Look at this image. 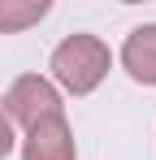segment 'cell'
<instances>
[{
  "label": "cell",
  "instance_id": "obj_6",
  "mask_svg": "<svg viewBox=\"0 0 156 160\" xmlns=\"http://www.w3.org/2000/svg\"><path fill=\"white\" fill-rule=\"evenodd\" d=\"M13 152V126H9V112H4V100H0V160Z\"/></svg>",
  "mask_w": 156,
  "mask_h": 160
},
{
  "label": "cell",
  "instance_id": "obj_3",
  "mask_svg": "<svg viewBox=\"0 0 156 160\" xmlns=\"http://www.w3.org/2000/svg\"><path fill=\"white\" fill-rule=\"evenodd\" d=\"M22 160H74V134L65 126V117H52V121L30 126Z\"/></svg>",
  "mask_w": 156,
  "mask_h": 160
},
{
  "label": "cell",
  "instance_id": "obj_5",
  "mask_svg": "<svg viewBox=\"0 0 156 160\" xmlns=\"http://www.w3.org/2000/svg\"><path fill=\"white\" fill-rule=\"evenodd\" d=\"M44 13H48V0H0V30L4 35L26 30V26H35Z\"/></svg>",
  "mask_w": 156,
  "mask_h": 160
},
{
  "label": "cell",
  "instance_id": "obj_4",
  "mask_svg": "<svg viewBox=\"0 0 156 160\" xmlns=\"http://www.w3.org/2000/svg\"><path fill=\"white\" fill-rule=\"evenodd\" d=\"M122 65L130 69L134 82L156 87V22L126 35V43H122Z\"/></svg>",
  "mask_w": 156,
  "mask_h": 160
},
{
  "label": "cell",
  "instance_id": "obj_1",
  "mask_svg": "<svg viewBox=\"0 0 156 160\" xmlns=\"http://www.w3.org/2000/svg\"><path fill=\"white\" fill-rule=\"evenodd\" d=\"M108 65H113L108 43L96 39V35H70V39L56 43V52H52V74H56V82H61L65 91H74V95L96 91L104 82V74H108Z\"/></svg>",
  "mask_w": 156,
  "mask_h": 160
},
{
  "label": "cell",
  "instance_id": "obj_2",
  "mask_svg": "<svg viewBox=\"0 0 156 160\" xmlns=\"http://www.w3.org/2000/svg\"><path fill=\"white\" fill-rule=\"evenodd\" d=\"M4 104H9L4 112H9L13 121H22L26 130L39 126V121L61 117V95H56V87H52L48 78H39V74H22V78L13 82V91H9Z\"/></svg>",
  "mask_w": 156,
  "mask_h": 160
}]
</instances>
